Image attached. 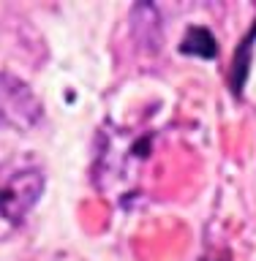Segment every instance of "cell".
<instances>
[{
  "instance_id": "cell-1",
  "label": "cell",
  "mask_w": 256,
  "mask_h": 261,
  "mask_svg": "<svg viewBox=\"0 0 256 261\" xmlns=\"http://www.w3.org/2000/svg\"><path fill=\"white\" fill-rule=\"evenodd\" d=\"M44 193V169L33 155H16L0 163V215L22 223Z\"/></svg>"
},
{
  "instance_id": "cell-2",
  "label": "cell",
  "mask_w": 256,
  "mask_h": 261,
  "mask_svg": "<svg viewBox=\"0 0 256 261\" xmlns=\"http://www.w3.org/2000/svg\"><path fill=\"white\" fill-rule=\"evenodd\" d=\"M41 117V106L19 79L0 73V125L30 128Z\"/></svg>"
}]
</instances>
